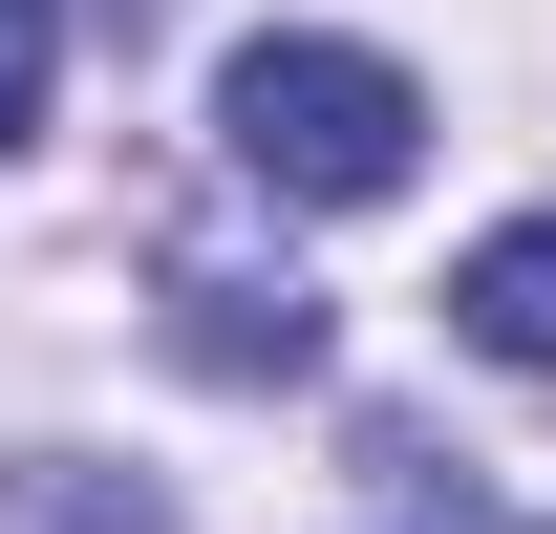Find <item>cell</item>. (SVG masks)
Masks as SVG:
<instances>
[{"label": "cell", "mask_w": 556, "mask_h": 534, "mask_svg": "<svg viewBox=\"0 0 556 534\" xmlns=\"http://www.w3.org/2000/svg\"><path fill=\"white\" fill-rule=\"evenodd\" d=\"M214 129H236V171L300 214H364L428 171V86L386 65V43H236L214 65Z\"/></svg>", "instance_id": "cell-1"}, {"label": "cell", "mask_w": 556, "mask_h": 534, "mask_svg": "<svg viewBox=\"0 0 556 534\" xmlns=\"http://www.w3.org/2000/svg\"><path fill=\"white\" fill-rule=\"evenodd\" d=\"M150 300H172V364H214V385H300L321 364V278L257 257V236H214V214L150 236Z\"/></svg>", "instance_id": "cell-2"}, {"label": "cell", "mask_w": 556, "mask_h": 534, "mask_svg": "<svg viewBox=\"0 0 556 534\" xmlns=\"http://www.w3.org/2000/svg\"><path fill=\"white\" fill-rule=\"evenodd\" d=\"M450 342H492V364H535V385H556V214H514V236L450 257Z\"/></svg>", "instance_id": "cell-3"}, {"label": "cell", "mask_w": 556, "mask_h": 534, "mask_svg": "<svg viewBox=\"0 0 556 534\" xmlns=\"http://www.w3.org/2000/svg\"><path fill=\"white\" fill-rule=\"evenodd\" d=\"M0 534H172V513H150L129 470H108V492H86L65 449H22V470H0Z\"/></svg>", "instance_id": "cell-4"}, {"label": "cell", "mask_w": 556, "mask_h": 534, "mask_svg": "<svg viewBox=\"0 0 556 534\" xmlns=\"http://www.w3.org/2000/svg\"><path fill=\"white\" fill-rule=\"evenodd\" d=\"M43 65H65V0H0V150L43 129Z\"/></svg>", "instance_id": "cell-5"}]
</instances>
